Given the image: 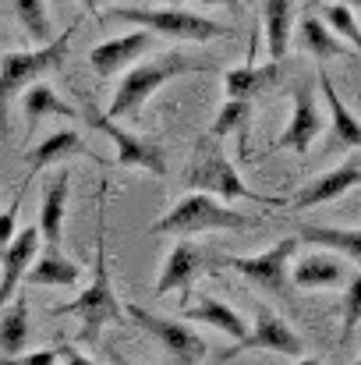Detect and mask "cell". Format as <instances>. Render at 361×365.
I'll return each instance as SVG.
<instances>
[{
	"label": "cell",
	"instance_id": "d4e9b609",
	"mask_svg": "<svg viewBox=\"0 0 361 365\" xmlns=\"http://www.w3.org/2000/svg\"><path fill=\"white\" fill-rule=\"evenodd\" d=\"M21 107H25V128H28V135H36V128H39V121H43L46 114H57V118H78V110H75L71 103H64L46 82L28 86Z\"/></svg>",
	"mask_w": 361,
	"mask_h": 365
},
{
	"label": "cell",
	"instance_id": "836d02e7",
	"mask_svg": "<svg viewBox=\"0 0 361 365\" xmlns=\"http://www.w3.org/2000/svg\"><path fill=\"white\" fill-rule=\"evenodd\" d=\"M61 362H64V365H96V362H89V359H85V355H82L75 344H64V348H61Z\"/></svg>",
	"mask_w": 361,
	"mask_h": 365
},
{
	"label": "cell",
	"instance_id": "e0dca14e",
	"mask_svg": "<svg viewBox=\"0 0 361 365\" xmlns=\"http://www.w3.org/2000/svg\"><path fill=\"white\" fill-rule=\"evenodd\" d=\"M291 280H294L298 287H308V291H315V287L330 291V287H344V284L351 280V269H347V262H344L340 255H333V252H312V255L298 259Z\"/></svg>",
	"mask_w": 361,
	"mask_h": 365
},
{
	"label": "cell",
	"instance_id": "44dd1931",
	"mask_svg": "<svg viewBox=\"0 0 361 365\" xmlns=\"http://www.w3.org/2000/svg\"><path fill=\"white\" fill-rule=\"evenodd\" d=\"M280 75V64L269 61V64H255V50L248 53V61L241 68H231L224 75V89L231 100H255L262 89H269Z\"/></svg>",
	"mask_w": 361,
	"mask_h": 365
},
{
	"label": "cell",
	"instance_id": "f1b7e54d",
	"mask_svg": "<svg viewBox=\"0 0 361 365\" xmlns=\"http://www.w3.org/2000/svg\"><path fill=\"white\" fill-rule=\"evenodd\" d=\"M248 114H251V100H231V96H227V103L220 107V114H216V121L209 128V135H213V138H227L231 131L244 128Z\"/></svg>",
	"mask_w": 361,
	"mask_h": 365
},
{
	"label": "cell",
	"instance_id": "7402d4cb",
	"mask_svg": "<svg viewBox=\"0 0 361 365\" xmlns=\"http://www.w3.org/2000/svg\"><path fill=\"white\" fill-rule=\"evenodd\" d=\"M82 280V266L64 259L61 248H46L25 273V284L32 287H75Z\"/></svg>",
	"mask_w": 361,
	"mask_h": 365
},
{
	"label": "cell",
	"instance_id": "52a82bcc",
	"mask_svg": "<svg viewBox=\"0 0 361 365\" xmlns=\"http://www.w3.org/2000/svg\"><path fill=\"white\" fill-rule=\"evenodd\" d=\"M124 316H127L138 330H145L149 337H156V341L163 344V351L177 365H199L206 359V341H202L195 330H188L184 319L156 316V312H149V309H142V305H135V302L124 305Z\"/></svg>",
	"mask_w": 361,
	"mask_h": 365
},
{
	"label": "cell",
	"instance_id": "f35d334b",
	"mask_svg": "<svg viewBox=\"0 0 361 365\" xmlns=\"http://www.w3.org/2000/svg\"><path fill=\"white\" fill-rule=\"evenodd\" d=\"M181 4H184V0H170V7H181Z\"/></svg>",
	"mask_w": 361,
	"mask_h": 365
},
{
	"label": "cell",
	"instance_id": "9a60e30c",
	"mask_svg": "<svg viewBox=\"0 0 361 365\" xmlns=\"http://www.w3.org/2000/svg\"><path fill=\"white\" fill-rule=\"evenodd\" d=\"M68 195H71V174L68 167H57V174L50 178L43 202H39V235L46 248H61L64 238V217H68Z\"/></svg>",
	"mask_w": 361,
	"mask_h": 365
},
{
	"label": "cell",
	"instance_id": "5bb4252c",
	"mask_svg": "<svg viewBox=\"0 0 361 365\" xmlns=\"http://www.w3.org/2000/svg\"><path fill=\"white\" fill-rule=\"evenodd\" d=\"M355 185H361V160H347V163H340V167L319 174L315 181H308L291 206H294V210H312V206H323V202L340 199V195L351 192Z\"/></svg>",
	"mask_w": 361,
	"mask_h": 365
},
{
	"label": "cell",
	"instance_id": "60d3db41",
	"mask_svg": "<svg viewBox=\"0 0 361 365\" xmlns=\"http://www.w3.org/2000/svg\"><path fill=\"white\" fill-rule=\"evenodd\" d=\"M358 64H361V57H358Z\"/></svg>",
	"mask_w": 361,
	"mask_h": 365
},
{
	"label": "cell",
	"instance_id": "4dcf8cb0",
	"mask_svg": "<svg viewBox=\"0 0 361 365\" xmlns=\"http://www.w3.org/2000/svg\"><path fill=\"white\" fill-rule=\"evenodd\" d=\"M326 25H330L337 36L351 39V43L361 50V29H358V21H355V11H351L347 4H333V7H326Z\"/></svg>",
	"mask_w": 361,
	"mask_h": 365
},
{
	"label": "cell",
	"instance_id": "e575fe53",
	"mask_svg": "<svg viewBox=\"0 0 361 365\" xmlns=\"http://www.w3.org/2000/svg\"><path fill=\"white\" fill-rule=\"evenodd\" d=\"M100 4H103V0H82V7H85V11H96Z\"/></svg>",
	"mask_w": 361,
	"mask_h": 365
},
{
	"label": "cell",
	"instance_id": "2e32d148",
	"mask_svg": "<svg viewBox=\"0 0 361 365\" xmlns=\"http://www.w3.org/2000/svg\"><path fill=\"white\" fill-rule=\"evenodd\" d=\"M199 269H202V248L195 242H188V238H177V245L170 248V255H167V262H163V269L156 277V298H163L170 291L188 294V287L199 277Z\"/></svg>",
	"mask_w": 361,
	"mask_h": 365
},
{
	"label": "cell",
	"instance_id": "f546056e",
	"mask_svg": "<svg viewBox=\"0 0 361 365\" xmlns=\"http://www.w3.org/2000/svg\"><path fill=\"white\" fill-rule=\"evenodd\" d=\"M361 323V273H351L344 284V323H340V344L351 341L355 327Z\"/></svg>",
	"mask_w": 361,
	"mask_h": 365
},
{
	"label": "cell",
	"instance_id": "d590c367",
	"mask_svg": "<svg viewBox=\"0 0 361 365\" xmlns=\"http://www.w3.org/2000/svg\"><path fill=\"white\" fill-rule=\"evenodd\" d=\"M206 7H220V4H234V0H202Z\"/></svg>",
	"mask_w": 361,
	"mask_h": 365
},
{
	"label": "cell",
	"instance_id": "4316f807",
	"mask_svg": "<svg viewBox=\"0 0 361 365\" xmlns=\"http://www.w3.org/2000/svg\"><path fill=\"white\" fill-rule=\"evenodd\" d=\"M298 43H301V50L312 53L315 61H330V57H344V53H347V50L340 46V39L333 36V29L323 25L319 18H301Z\"/></svg>",
	"mask_w": 361,
	"mask_h": 365
},
{
	"label": "cell",
	"instance_id": "8fae6325",
	"mask_svg": "<svg viewBox=\"0 0 361 365\" xmlns=\"http://www.w3.org/2000/svg\"><path fill=\"white\" fill-rule=\"evenodd\" d=\"M323 131V114H319V103H315V86L312 78L298 82L294 89V107H291V121L280 135V149H294V153H308V145L319 138Z\"/></svg>",
	"mask_w": 361,
	"mask_h": 365
},
{
	"label": "cell",
	"instance_id": "9c48e42d",
	"mask_svg": "<svg viewBox=\"0 0 361 365\" xmlns=\"http://www.w3.org/2000/svg\"><path fill=\"white\" fill-rule=\"evenodd\" d=\"M85 121L93 124V128H100V131L117 145V163L120 167H138V170H149V174H156V178L167 174V156H163L159 145L138 138L135 131H127V128L114 124L107 114H100V110H89Z\"/></svg>",
	"mask_w": 361,
	"mask_h": 365
},
{
	"label": "cell",
	"instance_id": "603a6c76",
	"mask_svg": "<svg viewBox=\"0 0 361 365\" xmlns=\"http://www.w3.org/2000/svg\"><path fill=\"white\" fill-rule=\"evenodd\" d=\"M262 29H266V46L269 61L280 64V57L291 46V29H294V0H262Z\"/></svg>",
	"mask_w": 361,
	"mask_h": 365
},
{
	"label": "cell",
	"instance_id": "277c9868",
	"mask_svg": "<svg viewBox=\"0 0 361 365\" xmlns=\"http://www.w3.org/2000/svg\"><path fill=\"white\" fill-rule=\"evenodd\" d=\"M251 220L241 213L224 206L216 195L209 192H188L181 202H174L167 210V217H159L152 224V235H177V238H188V235H206V231H244Z\"/></svg>",
	"mask_w": 361,
	"mask_h": 365
},
{
	"label": "cell",
	"instance_id": "7a4b0ae2",
	"mask_svg": "<svg viewBox=\"0 0 361 365\" xmlns=\"http://www.w3.org/2000/svg\"><path fill=\"white\" fill-rule=\"evenodd\" d=\"M107 192H100V206H96V277L93 284L68 305H57L53 316H78L85 337H96L103 330V323H124V309H120L117 294L110 287V273H107Z\"/></svg>",
	"mask_w": 361,
	"mask_h": 365
},
{
	"label": "cell",
	"instance_id": "3957f363",
	"mask_svg": "<svg viewBox=\"0 0 361 365\" xmlns=\"http://www.w3.org/2000/svg\"><path fill=\"white\" fill-rule=\"evenodd\" d=\"M220 142H224V138L206 135V138L195 145V156H192V163H188V170H184V185H188L192 192H209V195H216V199H251V202H266V206H283V199L258 195V192H251V188L241 181V174L234 170V163L227 160V153H224Z\"/></svg>",
	"mask_w": 361,
	"mask_h": 365
},
{
	"label": "cell",
	"instance_id": "7c38bea8",
	"mask_svg": "<svg viewBox=\"0 0 361 365\" xmlns=\"http://www.w3.org/2000/svg\"><path fill=\"white\" fill-rule=\"evenodd\" d=\"M152 46H156V32L135 29V32H127V36H117V39H107V43L93 46L89 64H93V71H96L100 78H114L120 71H127L142 53H149Z\"/></svg>",
	"mask_w": 361,
	"mask_h": 365
},
{
	"label": "cell",
	"instance_id": "ac0fdd59",
	"mask_svg": "<svg viewBox=\"0 0 361 365\" xmlns=\"http://www.w3.org/2000/svg\"><path fill=\"white\" fill-rule=\"evenodd\" d=\"M319 86H323L326 103H330V142H326V153H337V149H361V121L344 107V100L337 96L333 78H330L326 71L319 75Z\"/></svg>",
	"mask_w": 361,
	"mask_h": 365
},
{
	"label": "cell",
	"instance_id": "1f68e13d",
	"mask_svg": "<svg viewBox=\"0 0 361 365\" xmlns=\"http://www.w3.org/2000/svg\"><path fill=\"white\" fill-rule=\"evenodd\" d=\"M18 206H21V192L14 195V202L7 210H0V248H7L11 238L18 235Z\"/></svg>",
	"mask_w": 361,
	"mask_h": 365
},
{
	"label": "cell",
	"instance_id": "6da1fadb",
	"mask_svg": "<svg viewBox=\"0 0 361 365\" xmlns=\"http://www.w3.org/2000/svg\"><path fill=\"white\" fill-rule=\"evenodd\" d=\"M195 71H209L206 61H192L184 53H159L145 64H131L117 82V93H114V103L107 107V118L117 121L127 118L135 121L142 114V107L149 103V96H156L167 82L181 78V75H195Z\"/></svg>",
	"mask_w": 361,
	"mask_h": 365
},
{
	"label": "cell",
	"instance_id": "ffe728a7",
	"mask_svg": "<svg viewBox=\"0 0 361 365\" xmlns=\"http://www.w3.org/2000/svg\"><path fill=\"white\" fill-rule=\"evenodd\" d=\"M78 153H85L78 131H50V135L28 153V178L21 181V188H28L32 178H36L39 170H46V167H61L64 160H71V156H78Z\"/></svg>",
	"mask_w": 361,
	"mask_h": 365
},
{
	"label": "cell",
	"instance_id": "8992f818",
	"mask_svg": "<svg viewBox=\"0 0 361 365\" xmlns=\"http://www.w3.org/2000/svg\"><path fill=\"white\" fill-rule=\"evenodd\" d=\"M107 18L131 21V25H138V29L156 32V36L184 39V43H209V39L231 36L227 25H220V21H213V18H202V14H195V11H184V7H110Z\"/></svg>",
	"mask_w": 361,
	"mask_h": 365
},
{
	"label": "cell",
	"instance_id": "83f0119b",
	"mask_svg": "<svg viewBox=\"0 0 361 365\" xmlns=\"http://www.w3.org/2000/svg\"><path fill=\"white\" fill-rule=\"evenodd\" d=\"M14 14L21 21V29L36 39V43H50V11L46 0H11Z\"/></svg>",
	"mask_w": 361,
	"mask_h": 365
},
{
	"label": "cell",
	"instance_id": "d6986e66",
	"mask_svg": "<svg viewBox=\"0 0 361 365\" xmlns=\"http://www.w3.org/2000/svg\"><path fill=\"white\" fill-rule=\"evenodd\" d=\"M181 319L184 323H199V327H209V330H220V334H227L231 341H241L244 334H248V323L241 319V312H234L227 302H220V298H199L195 305H188L184 312H181Z\"/></svg>",
	"mask_w": 361,
	"mask_h": 365
},
{
	"label": "cell",
	"instance_id": "ba28073f",
	"mask_svg": "<svg viewBox=\"0 0 361 365\" xmlns=\"http://www.w3.org/2000/svg\"><path fill=\"white\" fill-rule=\"evenodd\" d=\"M298 235H291V238H280V242L273 245L269 252H258V255H231V259H216V266H227V269H234L241 273L244 280H251L255 287H262V291H269V294H283V287H287V280H291V273H287V262L294 259V252H298Z\"/></svg>",
	"mask_w": 361,
	"mask_h": 365
},
{
	"label": "cell",
	"instance_id": "d6a6232c",
	"mask_svg": "<svg viewBox=\"0 0 361 365\" xmlns=\"http://www.w3.org/2000/svg\"><path fill=\"white\" fill-rule=\"evenodd\" d=\"M61 359V351L53 348H43V351H32V355H0V365H53Z\"/></svg>",
	"mask_w": 361,
	"mask_h": 365
},
{
	"label": "cell",
	"instance_id": "ab89813d",
	"mask_svg": "<svg viewBox=\"0 0 361 365\" xmlns=\"http://www.w3.org/2000/svg\"><path fill=\"white\" fill-rule=\"evenodd\" d=\"M358 365H361V355H358Z\"/></svg>",
	"mask_w": 361,
	"mask_h": 365
},
{
	"label": "cell",
	"instance_id": "30bf717a",
	"mask_svg": "<svg viewBox=\"0 0 361 365\" xmlns=\"http://www.w3.org/2000/svg\"><path fill=\"white\" fill-rule=\"evenodd\" d=\"M238 351H276V355L301 359V355H305V344H301V337H298L276 312L262 309V312L255 316V327H248V334L227 348V359H234Z\"/></svg>",
	"mask_w": 361,
	"mask_h": 365
},
{
	"label": "cell",
	"instance_id": "cb8c5ba5",
	"mask_svg": "<svg viewBox=\"0 0 361 365\" xmlns=\"http://www.w3.org/2000/svg\"><path fill=\"white\" fill-rule=\"evenodd\" d=\"M0 312V355H21L28 344V298L14 294Z\"/></svg>",
	"mask_w": 361,
	"mask_h": 365
},
{
	"label": "cell",
	"instance_id": "8d00e7d4",
	"mask_svg": "<svg viewBox=\"0 0 361 365\" xmlns=\"http://www.w3.org/2000/svg\"><path fill=\"white\" fill-rule=\"evenodd\" d=\"M298 365H323V362H319V359H305V355H301V362Z\"/></svg>",
	"mask_w": 361,
	"mask_h": 365
},
{
	"label": "cell",
	"instance_id": "74e56055",
	"mask_svg": "<svg viewBox=\"0 0 361 365\" xmlns=\"http://www.w3.org/2000/svg\"><path fill=\"white\" fill-rule=\"evenodd\" d=\"M344 4H347V7H361V0H344Z\"/></svg>",
	"mask_w": 361,
	"mask_h": 365
},
{
	"label": "cell",
	"instance_id": "484cf974",
	"mask_svg": "<svg viewBox=\"0 0 361 365\" xmlns=\"http://www.w3.org/2000/svg\"><path fill=\"white\" fill-rule=\"evenodd\" d=\"M298 238L308 245H323L337 255H347L355 266L361 269V227L358 231H347V227H319V224H305L298 231Z\"/></svg>",
	"mask_w": 361,
	"mask_h": 365
},
{
	"label": "cell",
	"instance_id": "5b68a950",
	"mask_svg": "<svg viewBox=\"0 0 361 365\" xmlns=\"http://www.w3.org/2000/svg\"><path fill=\"white\" fill-rule=\"evenodd\" d=\"M71 36H75V25L68 32H61L53 43H43L39 50H11L0 57V124H7V103L18 93L43 82L50 71H57L64 64Z\"/></svg>",
	"mask_w": 361,
	"mask_h": 365
},
{
	"label": "cell",
	"instance_id": "4fadbf2b",
	"mask_svg": "<svg viewBox=\"0 0 361 365\" xmlns=\"http://www.w3.org/2000/svg\"><path fill=\"white\" fill-rule=\"evenodd\" d=\"M39 238H43L39 224H32V227L18 231L7 248H0V309L18 294V284L25 280V273H28L36 252H39Z\"/></svg>",
	"mask_w": 361,
	"mask_h": 365
}]
</instances>
